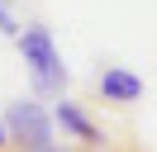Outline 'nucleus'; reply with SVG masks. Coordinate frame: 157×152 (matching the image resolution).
<instances>
[{
    "label": "nucleus",
    "mask_w": 157,
    "mask_h": 152,
    "mask_svg": "<svg viewBox=\"0 0 157 152\" xmlns=\"http://www.w3.org/2000/svg\"><path fill=\"white\" fill-rule=\"evenodd\" d=\"M14 48H19L24 66H29V86L38 100H57L62 90H67V62H62L57 43H52V33L43 24H29L19 28V38H14Z\"/></svg>",
    "instance_id": "1"
},
{
    "label": "nucleus",
    "mask_w": 157,
    "mask_h": 152,
    "mask_svg": "<svg viewBox=\"0 0 157 152\" xmlns=\"http://www.w3.org/2000/svg\"><path fill=\"white\" fill-rule=\"evenodd\" d=\"M5 124H10V142L14 147H29V152H52L57 147V119H52V109H43L38 95L14 100L5 109Z\"/></svg>",
    "instance_id": "2"
},
{
    "label": "nucleus",
    "mask_w": 157,
    "mask_h": 152,
    "mask_svg": "<svg viewBox=\"0 0 157 152\" xmlns=\"http://www.w3.org/2000/svg\"><path fill=\"white\" fill-rule=\"evenodd\" d=\"M52 119H57V128L67 133V138L86 142V147H105V128H100V124L90 119V114L81 109L76 100H67V95H57V100H52Z\"/></svg>",
    "instance_id": "3"
},
{
    "label": "nucleus",
    "mask_w": 157,
    "mask_h": 152,
    "mask_svg": "<svg viewBox=\"0 0 157 152\" xmlns=\"http://www.w3.org/2000/svg\"><path fill=\"white\" fill-rule=\"evenodd\" d=\"M95 90H100L105 104H133V100H143V81H138L128 66H105V71L95 76Z\"/></svg>",
    "instance_id": "4"
},
{
    "label": "nucleus",
    "mask_w": 157,
    "mask_h": 152,
    "mask_svg": "<svg viewBox=\"0 0 157 152\" xmlns=\"http://www.w3.org/2000/svg\"><path fill=\"white\" fill-rule=\"evenodd\" d=\"M0 33H5V38H19V19H14L10 0H0Z\"/></svg>",
    "instance_id": "5"
},
{
    "label": "nucleus",
    "mask_w": 157,
    "mask_h": 152,
    "mask_svg": "<svg viewBox=\"0 0 157 152\" xmlns=\"http://www.w3.org/2000/svg\"><path fill=\"white\" fill-rule=\"evenodd\" d=\"M0 147H10V124L0 119Z\"/></svg>",
    "instance_id": "6"
}]
</instances>
